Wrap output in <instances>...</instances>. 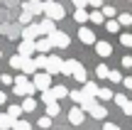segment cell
Here are the masks:
<instances>
[{
	"instance_id": "1",
	"label": "cell",
	"mask_w": 132,
	"mask_h": 130,
	"mask_svg": "<svg viewBox=\"0 0 132 130\" xmlns=\"http://www.w3.org/2000/svg\"><path fill=\"white\" fill-rule=\"evenodd\" d=\"M27 76H29V74H24V71H22L17 79H15V86H12V91L17 93V96H22V98H24V96H32V93L37 91L34 81H29Z\"/></svg>"
},
{
	"instance_id": "2",
	"label": "cell",
	"mask_w": 132,
	"mask_h": 130,
	"mask_svg": "<svg viewBox=\"0 0 132 130\" xmlns=\"http://www.w3.org/2000/svg\"><path fill=\"white\" fill-rule=\"evenodd\" d=\"M44 15H47V17H52V20H64L66 10L56 3V0H44Z\"/></svg>"
},
{
	"instance_id": "3",
	"label": "cell",
	"mask_w": 132,
	"mask_h": 130,
	"mask_svg": "<svg viewBox=\"0 0 132 130\" xmlns=\"http://www.w3.org/2000/svg\"><path fill=\"white\" fill-rule=\"evenodd\" d=\"M49 39H52V44H54L56 49H66V47L71 44V37H69L66 32H59V29H54V32L49 34Z\"/></svg>"
},
{
	"instance_id": "4",
	"label": "cell",
	"mask_w": 132,
	"mask_h": 130,
	"mask_svg": "<svg viewBox=\"0 0 132 130\" xmlns=\"http://www.w3.org/2000/svg\"><path fill=\"white\" fill-rule=\"evenodd\" d=\"M34 86L39 88V91H44V88H52V74L49 71H34Z\"/></svg>"
},
{
	"instance_id": "5",
	"label": "cell",
	"mask_w": 132,
	"mask_h": 130,
	"mask_svg": "<svg viewBox=\"0 0 132 130\" xmlns=\"http://www.w3.org/2000/svg\"><path fill=\"white\" fill-rule=\"evenodd\" d=\"M17 52L22 54V57H32V54L37 52V39H22V44L17 47Z\"/></svg>"
},
{
	"instance_id": "6",
	"label": "cell",
	"mask_w": 132,
	"mask_h": 130,
	"mask_svg": "<svg viewBox=\"0 0 132 130\" xmlns=\"http://www.w3.org/2000/svg\"><path fill=\"white\" fill-rule=\"evenodd\" d=\"M83 113H86V111H83V106L78 108V103H76V106L69 111V123H71V125H81V123H83V118H86Z\"/></svg>"
},
{
	"instance_id": "7",
	"label": "cell",
	"mask_w": 132,
	"mask_h": 130,
	"mask_svg": "<svg viewBox=\"0 0 132 130\" xmlns=\"http://www.w3.org/2000/svg\"><path fill=\"white\" fill-rule=\"evenodd\" d=\"M39 22H29V25H24V29H22V39H37L39 37Z\"/></svg>"
},
{
	"instance_id": "8",
	"label": "cell",
	"mask_w": 132,
	"mask_h": 130,
	"mask_svg": "<svg viewBox=\"0 0 132 130\" xmlns=\"http://www.w3.org/2000/svg\"><path fill=\"white\" fill-rule=\"evenodd\" d=\"M61 66H64V59H59V57H49L47 59V71L52 74H61Z\"/></svg>"
},
{
	"instance_id": "9",
	"label": "cell",
	"mask_w": 132,
	"mask_h": 130,
	"mask_svg": "<svg viewBox=\"0 0 132 130\" xmlns=\"http://www.w3.org/2000/svg\"><path fill=\"white\" fill-rule=\"evenodd\" d=\"M22 7L29 10L32 15H42V12H44V3H42V0H24Z\"/></svg>"
},
{
	"instance_id": "10",
	"label": "cell",
	"mask_w": 132,
	"mask_h": 130,
	"mask_svg": "<svg viewBox=\"0 0 132 130\" xmlns=\"http://www.w3.org/2000/svg\"><path fill=\"white\" fill-rule=\"evenodd\" d=\"M54 49V44H52V39H49V34H44L42 39H37V54L42 52V54H49Z\"/></svg>"
},
{
	"instance_id": "11",
	"label": "cell",
	"mask_w": 132,
	"mask_h": 130,
	"mask_svg": "<svg viewBox=\"0 0 132 130\" xmlns=\"http://www.w3.org/2000/svg\"><path fill=\"white\" fill-rule=\"evenodd\" d=\"M78 39L83 44H95V32H93V29H88V27H81L78 29Z\"/></svg>"
},
{
	"instance_id": "12",
	"label": "cell",
	"mask_w": 132,
	"mask_h": 130,
	"mask_svg": "<svg viewBox=\"0 0 132 130\" xmlns=\"http://www.w3.org/2000/svg\"><path fill=\"white\" fill-rule=\"evenodd\" d=\"M88 113H90V116L95 118V120H105V118H108V108H103V106H100V103H95V106L90 108Z\"/></svg>"
},
{
	"instance_id": "13",
	"label": "cell",
	"mask_w": 132,
	"mask_h": 130,
	"mask_svg": "<svg viewBox=\"0 0 132 130\" xmlns=\"http://www.w3.org/2000/svg\"><path fill=\"white\" fill-rule=\"evenodd\" d=\"M95 54H98V57H110V54H113V47H110L108 42H95Z\"/></svg>"
},
{
	"instance_id": "14",
	"label": "cell",
	"mask_w": 132,
	"mask_h": 130,
	"mask_svg": "<svg viewBox=\"0 0 132 130\" xmlns=\"http://www.w3.org/2000/svg\"><path fill=\"white\" fill-rule=\"evenodd\" d=\"M54 22H56V20L44 17L42 22H39V32H42V34H52V32H54Z\"/></svg>"
},
{
	"instance_id": "15",
	"label": "cell",
	"mask_w": 132,
	"mask_h": 130,
	"mask_svg": "<svg viewBox=\"0 0 132 130\" xmlns=\"http://www.w3.org/2000/svg\"><path fill=\"white\" fill-rule=\"evenodd\" d=\"M73 20L78 25H86L90 20V12H86V7H76V12H73Z\"/></svg>"
},
{
	"instance_id": "16",
	"label": "cell",
	"mask_w": 132,
	"mask_h": 130,
	"mask_svg": "<svg viewBox=\"0 0 132 130\" xmlns=\"http://www.w3.org/2000/svg\"><path fill=\"white\" fill-rule=\"evenodd\" d=\"M76 66H78V62H76V59H66L64 66H61V74H66V76H73Z\"/></svg>"
},
{
	"instance_id": "17",
	"label": "cell",
	"mask_w": 132,
	"mask_h": 130,
	"mask_svg": "<svg viewBox=\"0 0 132 130\" xmlns=\"http://www.w3.org/2000/svg\"><path fill=\"white\" fill-rule=\"evenodd\" d=\"M98 83H95V81H86L83 83V93H86V96H90V98H95V96H98Z\"/></svg>"
},
{
	"instance_id": "18",
	"label": "cell",
	"mask_w": 132,
	"mask_h": 130,
	"mask_svg": "<svg viewBox=\"0 0 132 130\" xmlns=\"http://www.w3.org/2000/svg\"><path fill=\"white\" fill-rule=\"evenodd\" d=\"M10 128H15V120L10 118V113L5 111V113H0V130H10Z\"/></svg>"
},
{
	"instance_id": "19",
	"label": "cell",
	"mask_w": 132,
	"mask_h": 130,
	"mask_svg": "<svg viewBox=\"0 0 132 130\" xmlns=\"http://www.w3.org/2000/svg\"><path fill=\"white\" fill-rule=\"evenodd\" d=\"M22 108H24V113H32V111H37V101H34V96H24V101H22Z\"/></svg>"
},
{
	"instance_id": "20",
	"label": "cell",
	"mask_w": 132,
	"mask_h": 130,
	"mask_svg": "<svg viewBox=\"0 0 132 130\" xmlns=\"http://www.w3.org/2000/svg\"><path fill=\"white\" fill-rule=\"evenodd\" d=\"M22 71H24V74H34V71H37V64H34V59L24 57V62H22Z\"/></svg>"
},
{
	"instance_id": "21",
	"label": "cell",
	"mask_w": 132,
	"mask_h": 130,
	"mask_svg": "<svg viewBox=\"0 0 132 130\" xmlns=\"http://www.w3.org/2000/svg\"><path fill=\"white\" fill-rule=\"evenodd\" d=\"M90 22L93 25H105V12H100V10L95 7L93 12H90Z\"/></svg>"
},
{
	"instance_id": "22",
	"label": "cell",
	"mask_w": 132,
	"mask_h": 130,
	"mask_svg": "<svg viewBox=\"0 0 132 130\" xmlns=\"http://www.w3.org/2000/svg\"><path fill=\"white\" fill-rule=\"evenodd\" d=\"M69 98H71L73 103H78V106H81V103H83L86 98H90V96H86L83 91H69Z\"/></svg>"
},
{
	"instance_id": "23",
	"label": "cell",
	"mask_w": 132,
	"mask_h": 130,
	"mask_svg": "<svg viewBox=\"0 0 132 130\" xmlns=\"http://www.w3.org/2000/svg\"><path fill=\"white\" fill-rule=\"evenodd\" d=\"M42 101H44V103H54V101H59L56 93H54V88H44V91H42Z\"/></svg>"
},
{
	"instance_id": "24",
	"label": "cell",
	"mask_w": 132,
	"mask_h": 130,
	"mask_svg": "<svg viewBox=\"0 0 132 130\" xmlns=\"http://www.w3.org/2000/svg\"><path fill=\"white\" fill-rule=\"evenodd\" d=\"M73 79H76L78 83H86V81H88V76H86V69L81 66V64L76 66V71H73Z\"/></svg>"
},
{
	"instance_id": "25",
	"label": "cell",
	"mask_w": 132,
	"mask_h": 130,
	"mask_svg": "<svg viewBox=\"0 0 132 130\" xmlns=\"http://www.w3.org/2000/svg\"><path fill=\"white\" fill-rule=\"evenodd\" d=\"M120 27H122V25H120V20H113V17H110L108 20V22H105V29H108V32H120Z\"/></svg>"
},
{
	"instance_id": "26",
	"label": "cell",
	"mask_w": 132,
	"mask_h": 130,
	"mask_svg": "<svg viewBox=\"0 0 132 130\" xmlns=\"http://www.w3.org/2000/svg\"><path fill=\"white\" fill-rule=\"evenodd\" d=\"M108 74H110L108 64H98V66H95V76H98V79H108Z\"/></svg>"
},
{
	"instance_id": "27",
	"label": "cell",
	"mask_w": 132,
	"mask_h": 130,
	"mask_svg": "<svg viewBox=\"0 0 132 130\" xmlns=\"http://www.w3.org/2000/svg\"><path fill=\"white\" fill-rule=\"evenodd\" d=\"M7 113H10V118H12V120H17V118L24 113V108H22V106H7Z\"/></svg>"
},
{
	"instance_id": "28",
	"label": "cell",
	"mask_w": 132,
	"mask_h": 130,
	"mask_svg": "<svg viewBox=\"0 0 132 130\" xmlns=\"http://www.w3.org/2000/svg\"><path fill=\"white\" fill-rule=\"evenodd\" d=\"M22 62H24V57H22V54H15V57H10V66H12V69H22Z\"/></svg>"
},
{
	"instance_id": "29",
	"label": "cell",
	"mask_w": 132,
	"mask_h": 130,
	"mask_svg": "<svg viewBox=\"0 0 132 130\" xmlns=\"http://www.w3.org/2000/svg\"><path fill=\"white\" fill-rule=\"evenodd\" d=\"M113 96H115V91H110V88H105V86L98 88V98H103V101H110Z\"/></svg>"
},
{
	"instance_id": "30",
	"label": "cell",
	"mask_w": 132,
	"mask_h": 130,
	"mask_svg": "<svg viewBox=\"0 0 132 130\" xmlns=\"http://www.w3.org/2000/svg\"><path fill=\"white\" fill-rule=\"evenodd\" d=\"M59 111H61V108H59V101H54V103H47V116H59Z\"/></svg>"
},
{
	"instance_id": "31",
	"label": "cell",
	"mask_w": 132,
	"mask_h": 130,
	"mask_svg": "<svg viewBox=\"0 0 132 130\" xmlns=\"http://www.w3.org/2000/svg\"><path fill=\"white\" fill-rule=\"evenodd\" d=\"M52 88H54V93H56V98H66L69 96V88L61 86V83H56V86H52Z\"/></svg>"
},
{
	"instance_id": "32",
	"label": "cell",
	"mask_w": 132,
	"mask_h": 130,
	"mask_svg": "<svg viewBox=\"0 0 132 130\" xmlns=\"http://www.w3.org/2000/svg\"><path fill=\"white\" fill-rule=\"evenodd\" d=\"M47 59H49V54H42V52H39V57L34 59V64H37V69H47Z\"/></svg>"
},
{
	"instance_id": "33",
	"label": "cell",
	"mask_w": 132,
	"mask_h": 130,
	"mask_svg": "<svg viewBox=\"0 0 132 130\" xmlns=\"http://www.w3.org/2000/svg\"><path fill=\"white\" fill-rule=\"evenodd\" d=\"M118 20H120V25H125V27H132V15L130 12H122Z\"/></svg>"
},
{
	"instance_id": "34",
	"label": "cell",
	"mask_w": 132,
	"mask_h": 130,
	"mask_svg": "<svg viewBox=\"0 0 132 130\" xmlns=\"http://www.w3.org/2000/svg\"><path fill=\"white\" fill-rule=\"evenodd\" d=\"M120 44H122V47H132V34L130 32L120 34Z\"/></svg>"
},
{
	"instance_id": "35",
	"label": "cell",
	"mask_w": 132,
	"mask_h": 130,
	"mask_svg": "<svg viewBox=\"0 0 132 130\" xmlns=\"http://www.w3.org/2000/svg\"><path fill=\"white\" fill-rule=\"evenodd\" d=\"M15 130H32V125H29L27 120H20L17 118V120H15Z\"/></svg>"
},
{
	"instance_id": "36",
	"label": "cell",
	"mask_w": 132,
	"mask_h": 130,
	"mask_svg": "<svg viewBox=\"0 0 132 130\" xmlns=\"http://www.w3.org/2000/svg\"><path fill=\"white\" fill-rule=\"evenodd\" d=\"M32 22V12H29V10H24L22 15H20V25H29Z\"/></svg>"
},
{
	"instance_id": "37",
	"label": "cell",
	"mask_w": 132,
	"mask_h": 130,
	"mask_svg": "<svg viewBox=\"0 0 132 130\" xmlns=\"http://www.w3.org/2000/svg\"><path fill=\"white\" fill-rule=\"evenodd\" d=\"M108 79H110L113 83H122V76H120V71H118V69H115V71H110V74H108Z\"/></svg>"
},
{
	"instance_id": "38",
	"label": "cell",
	"mask_w": 132,
	"mask_h": 130,
	"mask_svg": "<svg viewBox=\"0 0 132 130\" xmlns=\"http://www.w3.org/2000/svg\"><path fill=\"white\" fill-rule=\"evenodd\" d=\"M0 81H3V86H12V83H15V79L10 76V74H3V76H0Z\"/></svg>"
},
{
	"instance_id": "39",
	"label": "cell",
	"mask_w": 132,
	"mask_h": 130,
	"mask_svg": "<svg viewBox=\"0 0 132 130\" xmlns=\"http://www.w3.org/2000/svg\"><path fill=\"white\" fill-rule=\"evenodd\" d=\"M39 128H52V116H44V118H39Z\"/></svg>"
},
{
	"instance_id": "40",
	"label": "cell",
	"mask_w": 132,
	"mask_h": 130,
	"mask_svg": "<svg viewBox=\"0 0 132 130\" xmlns=\"http://www.w3.org/2000/svg\"><path fill=\"white\" fill-rule=\"evenodd\" d=\"M115 103H118V106H125V103H127V98H125V93H115Z\"/></svg>"
},
{
	"instance_id": "41",
	"label": "cell",
	"mask_w": 132,
	"mask_h": 130,
	"mask_svg": "<svg viewBox=\"0 0 132 130\" xmlns=\"http://www.w3.org/2000/svg\"><path fill=\"white\" fill-rule=\"evenodd\" d=\"M103 130H120V125H118V123H110V120H105V123H103Z\"/></svg>"
},
{
	"instance_id": "42",
	"label": "cell",
	"mask_w": 132,
	"mask_h": 130,
	"mask_svg": "<svg viewBox=\"0 0 132 130\" xmlns=\"http://www.w3.org/2000/svg\"><path fill=\"white\" fill-rule=\"evenodd\" d=\"M103 12L105 17H115V7H110V5H103Z\"/></svg>"
},
{
	"instance_id": "43",
	"label": "cell",
	"mask_w": 132,
	"mask_h": 130,
	"mask_svg": "<svg viewBox=\"0 0 132 130\" xmlns=\"http://www.w3.org/2000/svg\"><path fill=\"white\" fill-rule=\"evenodd\" d=\"M122 113H125V116H132V101H127L122 106Z\"/></svg>"
},
{
	"instance_id": "44",
	"label": "cell",
	"mask_w": 132,
	"mask_h": 130,
	"mask_svg": "<svg viewBox=\"0 0 132 130\" xmlns=\"http://www.w3.org/2000/svg\"><path fill=\"white\" fill-rule=\"evenodd\" d=\"M122 66L125 69H132V57H122Z\"/></svg>"
},
{
	"instance_id": "45",
	"label": "cell",
	"mask_w": 132,
	"mask_h": 130,
	"mask_svg": "<svg viewBox=\"0 0 132 130\" xmlns=\"http://www.w3.org/2000/svg\"><path fill=\"white\" fill-rule=\"evenodd\" d=\"M73 7H88V0H73Z\"/></svg>"
},
{
	"instance_id": "46",
	"label": "cell",
	"mask_w": 132,
	"mask_h": 130,
	"mask_svg": "<svg viewBox=\"0 0 132 130\" xmlns=\"http://www.w3.org/2000/svg\"><path fill=\"white\" fill-rule=\"evenodd\" d=\"M122 86H125V88H130V91H132V76H127V79H122Z\"/></svg>"
},
{
	"instance_id": "47",
	"label": "cell",
	"mask_w": 132,
	"mask_h": 130,
	"mask_svg": "<svg viewBox=\"0 0 132 130\" xmlns=\"http://www.w3.org/2000/svg\"><path fill=\"white\" fill-rule=\"evenodd\" d=\"M90 7H103V0H88Z\"/></svg>"
},
{
	"instance_id": "48",
	"label": "cell",
	"mask_w": 132,
	"mask_h": 130,
	"mask_svg": "<svg viewBox=\"0 0 132 130\" xmlns=\"http://www.w3.org/2000/svg\"><path fill=\"white\" fill-rule=\"evenodd\" d=\"M5 101H7V96H5V91H0V106H3Z\"/></svg>"
},
{
	"instance_id": "49",
	"label": "cell",
	"mask_w": 132,
	"mask_h": 130,
	"mask_svg": "<svg viewBox=\"0 0 132 130\" xmlns=\"http://www.w3.org/2000/svg\"><path fill=\"white\" fill-rule=\"evenodd\" d=\"M130 71H132V69H130Z\"/></svg>"
}]
</instances>
